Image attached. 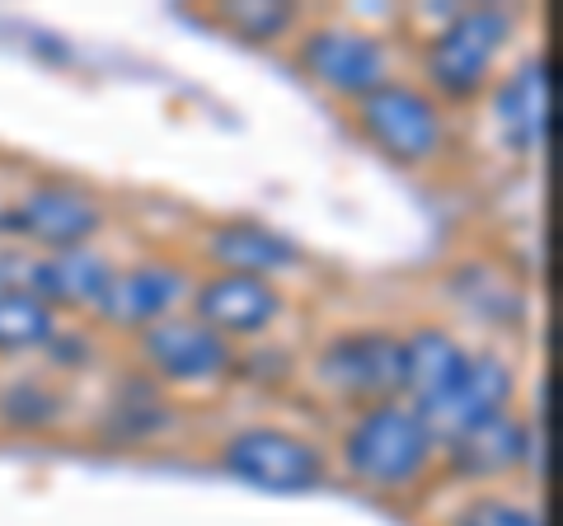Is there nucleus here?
<instances>
[{
  "instance_id": "nucleus-19",
  "label": "nucleus",
  "mask_w": 563,
  "mask_h": 526,
  "mask_svg": "<svg viewBox=\"0 0 563 526\" xmlns=\"http://www.w3.org/2000/svg\"><path fill=\"white\" fill-rule=\"evenodd\" d=\"M113 273H118V254L109 244H80V250H62V254H33L24 287L38 302H47L62 320H90L113 283Z\"/></svg>"
},
{
  "instance_id": "nucleus-16",
  "label": "nucleus",
  "mask_w": 563,
  "mask_h": 526,
  "mask_svg": "<svg viewBox=\"0 0 563 526\" xmlns=\"http://www.w3.org/2000/svg\"><path fill=\"white\" fill-rule=\"evenodd\" d=\"M521 405H526L521 353L507 343H474L461 381H455L432 409H418V414L428 418L437 442H451V437L470 432L474 424H484V418H498Z\"/></svg>"
},
{
  "instance_id": "nucleus-22",
  "label": "nucleus",
  "mask_w": 563,
  "mask_h": 526,
  "mask_svg": "<svg viewBox=\"0 0 563 526\" xmlns=\"http://www.w3.org/2000/svg\"><path fill=\"white\" fill-rule=\"evenodd\" d=\"M437 526H550V513L536 489L507 484V489H465L451 494L437 513Z\"/></svg>"
},
{
  "instance_id": "nucleus-18",
  "label": "nucleus",
  "mask_w": 563,
  "mask_h": 526,
  "mask_svg": "<svg viewBox=\"0 0 563 526\" xmlns=\"http://www.w3.org/2000/svg\"><path fill=\"white\" fill-rule=\"evenodd\" d=\"M80 424V391L47 376L38 362L0 366V437L10 442H52L76 432Z\"/></svg>"
},
{
  "instance_id": "nucleus-23",
  "label": "nucleus",
  "mask_w": 563,
  "mask_h": 526,
  "mask_svg": "<svg viewBox=\"0 0 563 526\" xmlns=\"http://www.w3.org/2000/svg\"><path fill=\"white\" fill-rule=\"evenodd\" d=\"M62 315L38 302L29 287L0 292V366H29L38 362L47 339L57 335Z\"/></svg>"
},
{
  "instance_id": "nucleus-10",
  "label": "nucleus",
  "mask_w": 563,
  "mask_h": 526,
  "mask_svg": "<svg viewBox=\"0 0 563 526\" xmlns=\"http://www.w3.org/2000/svg\"><path fill=\"white\" fill-rule=\"evenodd\" d=\"M544 470H550V432H544V418L531 405H521L442 442L437 475H442V484L465 494V489H507V484L536 489Z\"/></svg>"
},
{
  "instance_id": "nucleus-24",
  "label": "nucleus",
  "mask_w": 563,
  "mask_h": 526,
  "mask_svg": "<svg viewBox=\"0 0 563 526\" xmlns=\"http://www.w3.org/2000/svg\"><path fill=\"white\" fill-rule=\"evenodd\" d=\"M235 391H258V395H296L301 391V343L291 339H263L240 348L235 362Z\"/></svg>"
},
{
  "instance_id": "nucleus-5",
  "label": "nucleus",
  "mask_w": 563,
  "mask_h": 526,
  "mask_svg": "<svg viewBox=\"0 0 563 526\" xmlns=\"http://www.w3.org/2000/svg\"><path fill=\"white\" fill-rule=\"evenodd\" d=\"M347 128L380 165L399 174H442L455 161V142H461L455 113L442 109L409 72H399L362 103H352Z\"/></svg>"
},
{
  "instance_id": "nucleus-13",
  "label": "nucleus",
  "mask_w": 563,
  "mask_h": 526,
  "mask_svg": "<svg viewBox=\"0 0 563 526\" xmlns=\"http://www.w3.org/2000/svg\"><path fill=\"white\" fill-rule=\"evenodd\" d=\"M192 283H198V263L188 259V250H169V244L136 250L128 259H118L113 283L90 320L103 339H113L122 348L136 335H146L151 325L188 310Z\"/></svg>"
},
{
  "instance_id": "nucleus-2",
  "label": "nucleus",
  "mask_w": 563,
  "mask_h": 526,
  "mask_svg": "<svg viewBox=\"0 0 563 526\" xmlns=\"http://www.w3.org/2000/svg\"><path fill=\"white\" fill-rule=\"evenodd\" d=\"M324 442L333 475L376 503H418L442 484V442L409 399H376L339 414Z\"/></svg>"
},
{
  "instance_id": "nucleus-8",
  "label": "nucleus",
  "mask_w": 563,
  "mask_h": 526,
  "mask_svg": "<svg viewBox=\"0 0 563 526\" xmlns=\"http://www.w3.org/2000/svg\"><path fill=\"white\" fill-rule=\"evenodd\" d=\"M113 231V198L76 174H29L5 198V240L24 254H62L103 244Z\"/></svg>"
},
{
  "instance_id": "nucleus-20",
  "label": "nucleus",
  "mask_w": 563,
  "mask_h": 526,
  "mask_svg": "<svg viewBox=\"0 0 563 526\" xmlns=\"http://www.w3.org/2000/svg\"><path fill=\"white\" fill-rule=\"evenodd\" d=\"M207 24L221 29L231 43L254 47V52H287L291 39L306 24L301 6H287V0H221V6L207 10Z\"/></svg>"
},
{
  "instance_id": "nucleus-4",
  "label": "nucleus",
  "mask_w": 563,
  "mask_h": 526,
  "mask_svg": "<svg viewBox=\"0 0 563 526\" xmlns=\"http://www.w3.org/2000/svg\"><path fill=\"white\" fill-rule=\"evenodd\" d=\"M207 461L254 494L268 498H306L333 480L329 442L306 424L287 418H240L225 424L207 447Z\"/></svg>"
},
{
  "instance_id": "nucleus-14",
  "label": "nucleus",
  "mask_w": 563,
  "mask_h": 526,
  "mask_svg": "<svg viewBox=\"0 0 563 526\" xmlns=\"http://www.w3.org/2000/svg\"><path fill=\"white\" fill-rule=\"evenodd\" d=\"M184 250L202 273H244V277L287 283V287L310 263V250L301 244V235L254 212H225V217L202 221Z\"/></svg>"
},
{
  "instance_id": "nucleus-25",
  "label": "nucleus",
  "mask_w": 563,
  "mask_h": 526,
  "mask_svg": "<svg viewBox=\"0 0 563 526\" xmlns=\"http://www.w3.org/2000/svg\"><path fill=\"white\" fill-rule=\"evenodd\" d=\"M29 259L14 240H0V292H10V287H24V277H29Z\"/></svg>"
},
{
  "instance_id": "nucleus-6",
  "label": "nucleus",
  "mask_w": 563,
  "mask_h": 526,
  "mask_svg": "<svg viewBox=\"0 0 563 526\" xmlns=\"http://www.w3.org/2000/svg\"><path fill=\"white\" fill-rule=\"evenodd\" d=\"M399 325L343 320L314 343H301V391L333 418L376 399H399Z\"/></svg>"
},
{
  "instance_id": "nucleus-11",
  "label": "nucleus",
  "mask_w": 563,
  "mask_h": 526,
  "mask_svg": "<svg viewBox=\"0 0 563 526\" xmlns=\"http://www.w3.org/2000/svg\"><path fill=\"white\" fill-rule=\"evenodd\" d=\"M437 296H442L446 315L455 329H474V343H507L517 348V339L536 320V302L526 277L498 254L465 250L442 263L437 273Z\"/></svg>"
},
{
  "instance_id": "nucleus-7",
  "label": "nucleus",
  "mask_w": 563,
  "mask_h": 526,
  "mask_svg": "<svg viewBox=\"0 0 563 526\" xmlns=\"http://www.w3.org/2000/svg\"><path fill=\"white\" fill-rule=\"evenodd\" d=\"M192 424V409L174 399L165 385H155L132 362H113L99 376V385L80 395V424L76 432L90 447L109 456H155L169 451Z\"/></svg>"
},
{
  "instance_id": "nucleus-15",
  "label": "nucleus",
  "mask_w": 563,
  "mask_h": 526,
  "mask_svg": "<svg viewBox=\"0 0 563 526\" xmlns=\"http://www.w3.org/2000/svg\"><path fill=\"white\" fill-rule=\"evenodd\" d=\"M188 315H198L225 343L250 348L263 339H277L282 329L296 320V287L268 283V277L198 269V283H192V296H188Z\"/></svg>"
},
{
  "instance_id": "nucleus-26",
  "label": "nucleus",
  "mask_w": 563,
  "mask_h": 526,
  "mask_svg": "<svg viewBox=\"0 0 563 526\" xmlns=\"http://www.w3.org/2000/svg\"><path fill=\"white\" fill-rule=\"evenodd\" d=\"M5 198H10V188H0V240H5Z\"/></svg>"
},
{
  "instance_id": "nucleus-12",
  "label": "nucleus",
  "mask_w": 563,
  "mask_h": 526,
  "mask_svg": "<svg viewBox=\"0 0 563 526\" xmlns=\"http://www.w3.org/2000/svg\"><path fill=\"white\" fill-rule=\"evenodd\" d=\"M484 136L507 165H540L554 136V57L544 43H526L493 80L479 109Z\"/></svg>"
},
{
  "instance_id": "nucleus-1",
  "label": "nucleus",
  "mask_w": 563,
  "mask_h": 526,
  "mask_svg": "<svg viewBox=\"0 0 563 526\" xmlns=\"http://www.w3.org/2000/svg\"><path fill=\"white\" fill-rule=\"evenodd\" d=\"M531 14L503 0L455 6L446 0L404 43V72L451 113H474L503 76V66L526 47Z\"/></svg>"
},
{
  "instance_id": "nucleus-17",
  "label": "nucleus",
  "mask_w": 563,
  "mask_h": 526,
  "mask_svg": "<svg viewBox=\"0 0 563 526\" xmlns=\"http://www.w3.org/2000/svg\"><path fill=\"white\" fill-rule=\"evenodd\" d=\"M474 339L461 335L442 315H413L399 325V399L413 409H432L455 381H461L470 362Z\"/></svg>"
},
{
  "instance_id": "nucleus-9",
  "label": "nucleus",
  "mask_w": 563,
  "mask_h": 526,
  "mask_svg": "<svg viewBox=\"0 0 563 526\" xmlns=\"http://www.w3.org/2000/svg\"><path fill=\"white\" fill-rule=\"evenodd\" d=\"M118 353H122V362H132L136 372H146L155 385H165L174 399H184L188 409L202 405V399L235 391L240 348L225 343L217 329H207L198 315H188V310L151 325L146 335L122 343Z\"/></svg>"
},
{
  "instance_id": "nucleus-21",
  "label": "nucleus",
  "mask_w": 563,
  "mask_h": 526,
  "mask_svg": "<svg viewBox=\"0 0 563 526\" xmlns=\"http://www.w3.org/2000/svg\"><path fill=\"white\" fill-rule=\"evenodd\" d=\"M118 343L103 339L95 320H62L57 335L47 339V348L38 353V366L47 376H57L62 385H70V391H90V385H99V376L109 372V366L118 362Z\"/></svg>"
},
{
  "instance_id": "nucleus-3",
  "label": "nucleus",
  "mask_w": 563,
  "mask_h": 526,
  "mask_svg": "<svg viewBox=\"0 0 563 526\" xmlns=\"http://www.w3.org/2000/svg\"><path fill=\"white\" fill-rule=\"evenodd\" d=\"M287 57L314 95L347 113L404 72V39L366 14H306Z\"/></svg>"
}]
</instances>
